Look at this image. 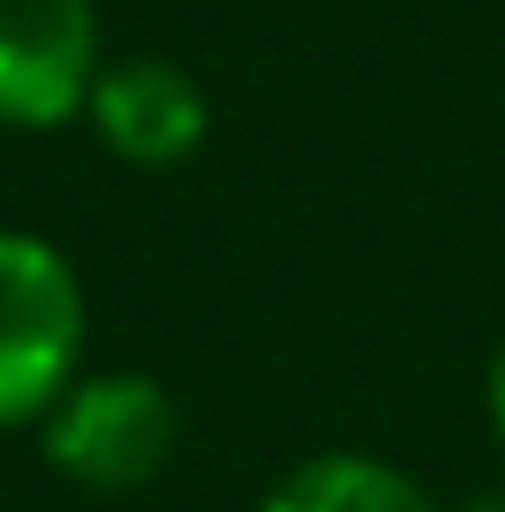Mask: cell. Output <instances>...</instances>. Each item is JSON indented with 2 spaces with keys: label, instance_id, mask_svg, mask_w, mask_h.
I'll list each match as a JSON object with an SVG mask.
<instances>
[{
  "label": "cell",
  "instance_id": "obj_4",
  "mask_svg": "<svg viewBox=\"0 0 505 512\" xmlns=\"http://www.w3.org/2000/svg\"><path fill=\"white\" fill-rule=\"evenodd\" d=\"M97 141L134 171H171L208 141V97L186 67L171 60H112L90 90Z\"/></svg>",
  "mask_w": 505,
  "mask_h": 512
},
{
  "label": "cell",
  "instance_id": "obj_1",
  "mask_svg": "<svg viewBox=\"0 0 505 512\" xmlns=\"http://www.w3.org/2000/svg\"><path fill=\"white\" fill-rule=\"evenodd\" d=\"M82 282L75 260L38 231H0V431L45 423L75 386L82 357Z\"/></svg>",
  "mask_w": 505,
  "mask_h": 512
},
{
  "label": "cell",
  "instance_id": "obj_2",
  "mask_svg": "<svg viewBox=\"0 0 505 512\" xmlns=\"http://www.w3.org/2000/svg\"><path fill=\"white\" fill-rule=\"evenodd\" d=\"M179 453V401L142 372L75 379L45 416V461L82 490H142Z\"/></svg>",
  "mask_w": 505,
  "mask_h": 512
},
{
  "label": "cell",
  "instance_id": "obj_3",
  "mask_svg": "<svg viewBox=\"0 0 505 512\" xmlns=\"http://www.w3.org/2000/svg\"><path fill=\"white\" fill-rule=\"evenodd\" d=\"M97 75V0H0V127H67Z\"/></svg>",
  "mask_w": 505,
  "mask_h": 512
},
{
  "label": "cell",
  "instance_id": "obj_6",
  "mask_svg": "<svg viewBox=\"0 0 505 512\" xmlns=\"http://www.w3.org/2000/svg\"><path fill=\"white\" fill-rule=\"evenodd\" d=\"M491 431H498V446H505V342H498V357H491Z\"/></svg>",
  "mask_w": 505,
  "mask_h": 512
},
{
  "label": "cell",
  "instance_id": "obj_5",
  "mask_svg": "<svg viewBox=\"0 0 505 512\" xmlns=\"http://www.w3.org/2000/svg\"><path fill=\"white\" fill-rule=\"evenodd\" d=\"M260 512H439L424 483L379 453H312L290 475H275Z\"/></svg>",
  "mask_w": 505,
  "mask_h": 512
}]
</instances>
